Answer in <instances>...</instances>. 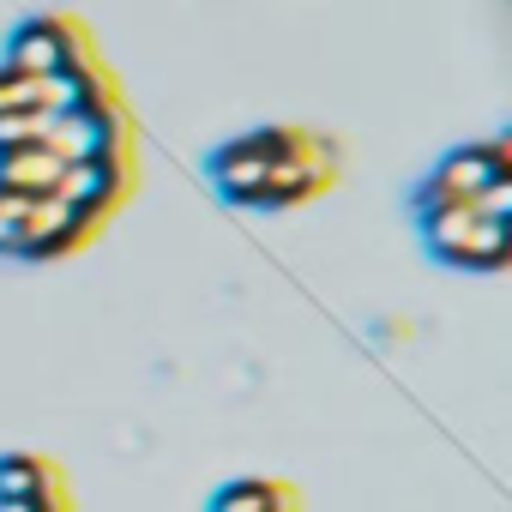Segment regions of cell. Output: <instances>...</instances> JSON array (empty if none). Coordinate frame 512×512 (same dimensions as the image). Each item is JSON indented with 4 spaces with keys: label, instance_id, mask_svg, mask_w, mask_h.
<instances>
[{
    "label": "cell",
    "instance_id": "cell-4",
    "mask_svg": "<svg viewBox=\"0 0 512 512\" xmlns=\"http://www.w3.org/2000/svg\"><path fill=\"white\" fill-rule=\"evenodd\" d=\"M332 181H338V151H332L326 139H308L302 157H278V163L266 169L260 205H308V199L326 193Z\"/></svg>",
    "mask_w": 512,
    "mask_h": 512
},
{
    "label": "cell",
    "instance_id": "cell-7",
    "mask_svg": "<svg viewBox=\"0 0 512 512\" xmlns=\"http://www.w3.org/2000/svg\"><path fill=\"white\" fill-rule=\"evenodd\" d=\"M205 512H302V494L278 476H235L211 494Z\"/></svg>",
    "mask_w": 512,
    "mask_h": 512
},
{
    "label": "cell",
    "instance_id": "cell-9",
    "mask_svg": "<svg viewBox=\"0 0 512 512\" xmlns=\"http://www.w3.org/2000/svg\"><path fill=\"white\" fill-rule=\"evenodd\" d=\"M0 512H79V500L67 488V494H43V500H0Z\"/></svg>",
    "mask_w": 512,
    "mask_h": 512
},
{
    "label": "cell",
    "instance_id": "cell-2",
    "mask_svg": "<svg viewBox=\"0 0 512 512\" xmlns=\"http://www.w3.org/2000/svg\"><path fill=\"white\" fill-rule=\"evenodd\" d=\"M494 187H512V145L506 139H488V145H464L452 157H440V169L428 175L422 187V211H440V205H482Z\"/></svg>",
    "mask_w": 512,
    "mask_h": 512
},
{
    "label": "cell",
    "instance_id": "cell-3",
    "mask_svg": "<svg viewBox=\"0 0 512 512\" xmlns=\"http://www.w3.org/2000/svg\"><path fill=\"white\" fill-rule=\"evenodd\" d=\"M266 169H272L266 127L229 139L223 151H211V187H217L223 199H235V205H260V193H266Z\"/></svg>",
    "mask_w": 512,
    "mask_h": 512
},
{
    "label": "cell",
    "instance_id": "cell-5",
    "mask_svg": "<svg viewBox=\"0 0 512 512\" xmlns=\"http://www.w3.org/2000/svg\"><path fill=\"white\" fill-rule=\"evenodd\" d=\"M85 49V37L73 31V25H61V19H37V25H25L19 37H13V49H7V61L0 67H13V73H67V61Z\"/></svg>",
    "mask_w": 512,
    "mask_h": 512
},
{
    "label": "cell",
    "instance_id": "cell-8",
    "mask_svg": "<svg viewBox=\"0 0 512 512\" xmlns=\"http://www.w3.org/2000/svg\"><path fill=\"white\" fill-rule=\"evenodd\" d=\"M61 157H49L43 145H25V151H0V187L7 193H31V199H43V193H55V181H61Z\"/></svg>",
    "mask_w": 512,
    "mask_h": 512
},
{
    "label": "cell",
    "instance_id": "cell-6",
    "mask_svg": "<svg viewBox=\"0 0 512 512\" xmlns=\"http://www.w3.org/2000/svg\"><path fill=\"white\" fill-rule=\"evenodd\" d=\"M67 470L49 452H0V500H37V494H67Z\"/></svg>",
    "mask_w": 512,
    "mask_h": 512
},
{
    "label": "cell",
    "instance_id": "cell-1",
    "mask_svg": "<svg viewBox=\"0 0 512 512\" xmlns=\"http://www.w3.org/2000/svg\"><path fill=\"white\" fill-rule=\"evenodd\" d=\"M422 241L440 266L500 272L512 253V217H488L476 205H440V211H422Z\"/></svg>",
    "mask_w": 512,
    "mask_h": 512
}]
</instances>
